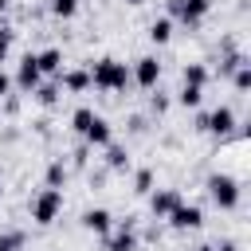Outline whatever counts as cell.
I'll list each match as a JSON object with an SVG mask.
<instances>
[{"instance_id":"cell-4","label":"cell","mask_w":251,"mask_h":251,"mask_svg":"<svg viewBox=\"0 0 251 251\" xmlns=\"http://www.w3.org/2000/svg\"><path fill=\"white\" fill-rule=\"evenodd\" d=\"M196 129H208V133H216V137H227V133L235 129V114H231V106H216L212 114L196 118Z\"/></svg>"},{"instance_id":"cell-7","label":"cell","mask_w":251,"mask_h":251,"mask_svg":"<svg viewBox=\"0 0 251 251\" xmlns=\"http://www.w3.org/2000/svg\"><path fill=\"white\" fill-rule=\"evenodd\" d=\"M169 224H173L176 231H188V227H200V224H204V212H200V204H176V208L169 212Z\"/></svg>"},{"instance_id":"cell-30","label":"cell","mask_w":251,"mask_h":251,"mask_svg":"<svg viewBox=\"0 0 251 251\" xmlns=\"http://www.w3.org/2000/svg\"><path fill=\"white\" fill-rule=\"evenodd\" d=\"M192 251H212V243H200V247H192Z\"/></svg>"},{"instance_id":"cell-27","label":"cell","mask_w":251,"mask_h":251,"mask_svg":"<svg viewBox=\"0 0 251 251\" xmlns=\"http://www.w3.org/2000/svg\"><path fill=\"white\" fill-rule=\"evenodd\" d=\"M8 51H12V27H0V63L8 59Z\"/></svg>"},{"instance_id":"cell-1","label":"cell","mask_w":251,"mask_h":251,"mask_svg":"<svg viewBox=\"0 0 251 251\" xmlns=\"http://www.w3.org/2000/svg\"><path fill=\"white\" fill-rule=\"evenodd\" d=\"M90 86H98V90H126L129 86V67L118 63V59H98L90 67Z\"/></svg>"},{"instance_id":"cell-25","label":"cell","mask_w":251,"mask_h":251,"mask_svg":"<svg viewBox=\"0 0 251 251\" xmlns=\"http://www.w3.org/2000/svg\"><path fill=\"white\" fill-rule=\"evenodd\" d=\"M153 188V173L149 169H137V176H133V192H149Z\"/></svg>"},{"instance_id":"cell-24","label":"cell","mask_w":251,"mask_h":251,"mask_svg":"<svg viewBox=\"0 0 251 251\" xmlns=\"http://www.w3.org/2000/svg\"><path fill=\"white\" fill-rule=\"evenodd\" d=\"M231 78H235V90H247V86H251V67H247V63H243V67H235V71H231Z\"/></svg>"},{"instance_id":"cell-32","label":"cell","mask_w":251,"mask_h":251,"mask_svg":"<svg viewBox=\"0 0 251 251\" xmlns=\"http://www.w3.org/2000/svg\"><path fill=\"white\" fill-rule=\"evenodd\" d=\"M126 4H145V0H126Z\"/></svg>"},{"instance_id":"cell-17","label":"cell","mask_w":251,"mask_h":251,"mask_svg":"<svg viewBox=\"0 0 251 251\" xmlns=\"http://www.w3.org/2000/svg\"><path fill=\"white\" fill-rule=\"evenodd\" d=\"M31 94H35L39 106H55V102H59V86H55V82H39Z\"/></svg>"},{"instance_id":"cell-20","label":"cell","mask_w":251,"mask_h":251,"mask_svg":"<svg viewBox=\"0 0 251 251\" xmlns=\"http://www.w3.org/2000/svg\"><path fill=\"white\" fill-rule=\"evenodd\" d=\"M90 122H94V110H90V106H78V110L71 114V126H75L78 133H86V126H90Z\"/></svg>"},{"instance_id":"cell-23","label":"cell","mask_w":251,"mask_h":251,"mask_svg":"<svg viewBox=\"0 0 251 251\" xmlns=\"http://www.w3.org/2000/svg\"><path fill=\"white\" fill-rule=\"evenodd\" d=\"M51 12L67 20V16H75V12H78V0H51Z\"/></svg>"},{"instance_id":"cell-15","label":"cell","mask_w":251,"mask_h":251,"mask_svg":"<svg viewBox=\"0 0 251 251\" xmlns=\"http://www.w3.org/2000/svg\"><path fill=\"white\" fill-rule=\"evenodd\" d=\"M149 39H153V43H169V39H173V20H169V16L153 20V24H149Z\"/></svg>"},{"instance_id":"cell-12","label":"cell","mask_w":251,"mask_h":251,"mask_svg":"<svg viewBox=\"0 0 251 251\" xmlns=\"http://www.w3.org/2000/svg\"><path fill=\"white\" fill-rule=\"evenodd\" d=\"M35 67H39V75H63V51H59V47L39 51V55H35Z\"/></svg>"},{"instance_id":"cell-21","label":"cell","mask_w":251,"mask_h":251,"mask_svg":"<svg viewBox=\"0 0 251 251\" xmlns=\"http://www.w3.org/2000/svg\"><path fill=\"white\" fill-rule=\"evenodd\" d=\"M200 98H204V90H200V86H180V94H176V102H180V106H200Z\"/></svg>"},{"instance_id":"cell-31","label":"cell","mask_w":251,"mask_h":251,"mask_svg":"<svg viewBox=\"0 0 251 251\" xmlns=\"http://www.w3.org/2000/svg\"><path fill=\"white\" fill-rule=\"evenodd\" d=\"M4 8H8V0H0V12H4Z\"/></svg>"},{"instance_id":"cell-16","label":"cell","mask_w":251,"mask_h":251,"mask_svg":"<svg viewBox=\"0 0 251 251\" xmlns=\"http://www.w3.org/2000/svg\"><path fill=\"white\" fill-rule=\"evenodd\" d=\"M204 82H208V67L204 63H188L184 67V86H200L204 90Z\"/></svg>"},{"instance_id":"cell-19","label":"cell","mask_w":251,"mask_h":251,"mask_svg":"<svg viewBox=\"0 0 251 251\" xmlns=\"http://www.w3.org/2000/svg\"><path fill=\"white\" fill-rule=\"evenodd\" d=\"M63 180H67V165L63 161H51L47 165V188H63Z\"/></svg>"},{"instance_id":"cell-26","label":"cell","mask_w":251,"mask_h":251,"mask_svg":"<svg viewBox=\"0 0 251 251\" xmlns=\"http://www.w3.org/2000/svg\"><path fill=\"white\" fill-rule=\"evenodd\" d=\"M149 110H153V114H165V110H169V94H161V90H157V94L149 98Z\"/></svg>"},{"instance_id":"cell-18","label":"cell","mask_w":251,"mask_h":251,"mask_svg":"<svg viewBox=\"0 0 251 251\" xmlns=\"http://www.w3.org/2000/svg\"><path fill=\"white\" fill-rule=\"evenodd\" d=\"M106 165H110V169H126V165H129V157H126V149L110 141V145H106Z\"/></svg>"},{"instance_id":"cell-13","label":"cell","mask_w":251,"mask_h":251,"mask_svg":"<svg viewBox=\"0 0 251 251\" xmlns=\"http://www.w3.org/2000/svg\"><path fill=\"white\" fill-rule=\"evenodd\" d=\"M59 86L78 94V90H86V86H90V71H67V75H59Z\"/></svg>"},{"instance_id":"cell-22","label":"cell","mask_w":251,"mask_h":251,"mask_svg":"<svg viewBox=\"0 0 251 251\" xmlns=\"http://www.w3.org/2000/svg\"><path fill=\"white\" fill-rule=\"evenodd\" d=\"M24 247V231H4L0 235V251H20Z\"/></svg>"},{"instance_id":"cell-33","label":"cell","mask_w":251,"mask_h":251,"mask_svg":"<svg viewBox=\"0 0 251 251\" xmlns=\"http://www.w3.org/2000/svg\"><path fill=\"white\" fill-rule=\"evenodd\" d=\"M0 196H4V184H0Z\"/></svg>"},{"instance_id":"cell-8","label":"cell","mask_w":251,"mask_h":251,"mask_svg":"<svg viewBox=\"0 0 251 251\" xmlns=\"http://www.w3.org/2000/svg\"><path fill=\"white\" fill-rule=\"evenodd\" d=\"M39 78H43V75H39V67H35V55L27 51V55L20 59V67H16V78H12V82H16L20 90H27V94H31V90L39 86Z\"/></svg>"},{"instance_id":"cell-5","label":"cell","mask_w":251,"mask_h":251,"mask_svg":"<svg viewBox=\"0 0 251 251\" xmlns=\"http://www.w3.org/2000/svg\"><path fill=\"white\" fill-rule=\"evenodd\" d=\"M129 78H133L141 90H153V86H157V78H161V63H157V55H141V59L133 63Z\"/></svg>"},{"instance_id":"cell-3","label":"cell","mask_w":251,"mask_h":251,"mask_svg":"<svg viewBox=\"0 0 251 251\" xmlns=\"http://www.w3.org/2000/svg\"><path fill=\"white\" fill-rule=\"evenodd\" d=\"M59 212H63V192H59V188H43V192L31 200V220H35V224H43V227H47V224H55V216H59Z\"/></svg>"},{"instance_id":"cell-11","label":"cell","mask_w":251,"mask_h":251,"mask_svg":"<svg viewBox=\"0 0 251 251\" xmlns=\"http://www.w3.org/2000/svg\"><path fill=\"white\" fill-rule=\"evenodd\" d=\"M176 204H184L176 188H161V192H153V200H149V208H153V216H169V212H173Z\"/></svg>"},{"instance_id":"cell-9","label":"cell","mask_w":251,"mask_h":251,"mask_svg":"<svg viewBox=\"0 0 251 251\" xmlns=\"http://www.w3.org/2000/svg\"><path fill=\"white\" fill-rule=\"evenodd\" d=\"M82 227H86V231H94V235H110L114 216H110L106 208H90V212H82Z\"/></svg>"},{"instance_id":"cell-6","label":"cell","mask_w":251,"mask_h":251,"mask_svg":"<svg viewBox=\"0 0 251 251\" xmlns=\"http://www.w3.org/2000/svg\"><path fill=\"white\" fill-rule=\"evenodd\" d=\"M208 4H212V0H169V12H173L184 27H192V24H200V20H204Z\"/></svg>"},{"instance_id":"cell-10","label":"cell","mask_w":251,"mask_h":251,"mask_svg":"<svg viewBox=\"0 0 251 251\" xmlns=\"http://www.w3.org/2000/svg\"><path fill=\"white\" fill-rule=\"evenodd\" d=\"M82 137H86V145H102V149H106V145L114 141V129H110V122H106V118H98V114H94V122L86 126V133H82Z\"/></svg>"},{"instance_id":"cell-2","label":"cell","mask_w":251,"mask_h":251,"mask_svg":"<svg viewBox=\"0 0 251 251\" xmlns=\"http://www.w3.org/2000/svg\"><path fill=\"white\" fill-rule=\"evenodd\" d=\"M208 196L216 200V208L231 212V208L239 204V180L227 176V173H212V176H208Z\"/></svg>"},{"instance_id":"cell-14","label":"cell","mask_w":251,"mask_h":251,"mask_svg":"<svg viewBox=\"0 0 251 251\" xmlns=\"http://www.w3.org/2000/svg\"><path fill=\"white\" fill-rule=\"evenodd\" d=\"M133 247H137V235H133L129 224H122L118 235H110V251H133Z\"/></svg>"},{"instance_id":"cell-28","label":"cell","mask_w":251,"mask_h":251,"mask_svg":"<svg viewBox=\"0 0 251 251\" xmlns=\"http://www.w3.org/2000/svg\"><path fill=\"white\" fill-rule=\"evenodd\" d=\"M8 90H12V75L0 71V98H8Z\"/></svg>"},{"instance_id":"cell-29","label":"cell","mask_w":251,"mask_h":251,"mask_svg":"<svg viewBox=\"0 0 251 251\" xmlns=\"http://www.w3.org/2000/svg\"><path fill=\"white\" fill-rule=\"evenodd\" d=\"M212 251H235V243L227 239V243H220V247H212Z\"/></svg>"}]
</instances>
